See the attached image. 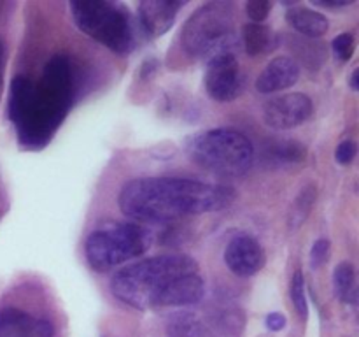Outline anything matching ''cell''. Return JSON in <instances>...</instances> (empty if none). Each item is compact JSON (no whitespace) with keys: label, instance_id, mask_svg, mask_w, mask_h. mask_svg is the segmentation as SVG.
<instances>
[{"label":"cell","instance_id":"obj_1","mask_svg":"<svg viewBox=\"0 0 359 337\" xmlns=\"http://www.w3.org/2000/svg\"><path fill=\"white\" fill-rule=\"evenodd\" d=\"M74 65L65 55L46 63L39 81L16 76L11 81L7 112L18 140L27 150H41L51 140L74 102Z\"/></svg>","mask_w":359,"mask_h":337},{"label":"cell","instance_id":"obj_2","mask_svg":"<svg viewBox=\"0 0 359 337\" xmlns=\"http://www.w3.org/2000/svg\"><path fill=\"white\" fill-rule=\"evenodd\" d=\"M111 290L130 308H186L198 304L205 293L195 258L181 253L156 255L114 274Z\"/></svg>","mask_w":359,"mask_h":337},{"label":"cell","instance_id":"obj_3","mask_svg":"<svg viewBox=\"0 0 359 337\" xmlns=\"http://www.w3.org/2000/svg\"><path fill=\"white\" fill-rule=\"evenodd\" d=\"M233 199V190L223 185L186 178H142L123 186L118 206L125 216L139 223H167L216 213Z\"/></svg>","mask_w":359,"mask_h":337},{"label":"cell","instance_id":"obj_4","mask_svg":"<svg viewBox=\"0 0 359 337\" xmlns=\"http://www.w3.org/2000/svg\"><path fill=\"white\" fill-rule=\"evenodd\" d=\"M188 157L205 171L237 178L255 164V146L244 133L231 128H210L193 136L186 144Z\"/></svg>","mask_w":359,"mask_h":337},{"label":"cell","instance_id":"obj_5","mask_svg":"<svg viewBox=\"0 0 359 337\" xmlns=\"http://www.w3.org/2000/svg\"><path fill=\"white\" fill-rule=\"evenodd\" d=\"M235 6L231 2H209L196 9L182 27L181 44L189 56L212 58L219 53H235Z\"/></svg>","mask_w":359,"mask_h":337},{"label":"cell","instance_id":"obj_6","mask_svg":"<svg viewBox=\"0 0 359 337\" xmlns=\"http://www.w3.org/2000/svg\"><path fill=\"white\" fill-rule=\"evenodd\" d=\"M70 11L76 27L88 37L118 55L133 51L137 32L133 18L125 6L105 0L90 2H70Z\"/></svg>","mask_w":359,"mask_h":337},{"label":"cell","instance_id":"obj_7","mask_svg":"<svg viewBox=\"0 0 359 337\" xmlns=\"http://www.w3.org/2000/svg\"><path fill=\"white\" fill-rule=\"evenodd\" d=\"M153 244V235L137 223H111L97 228L84 242L88 263L97 272H107L128 260L144 255Z\"/></svg>","mask_w":359,"mask_h":337},{"label":"cell","instance_id":"obj_8","mask_svg":"<svg viewBox=\"0 0 359 337\" xmlns=\"http://www.w3.org/2000/svg\"><path fill=\"white\" fill-rule=\"evenodd\" d=\"M207 93L216 102H231L244 90V74L237 55L231 51L219 53L207 60L205 77Z\"/></svg>","mask_w":359,"mask_h":337},{"label":"cell","instance_id":"obj_9","mask_svg":"<svg viewBox=\"0 0 359 337\" xmlns=\"http://www.w3.org/2000/svg\"><path fill=\"white\" fill-rule=\"evenodd\" d=\"M314 105L305 93H287L272 98L263 109V119L273 130H291L307 121Z\"/></svg>","mask_w":359,"mask_h":337},{"label":"cell","instance_id":"obj_10","mask_svg":"<svg viewBox=\"0 0 359 337\" xmlns=\"http://www.w3.org/2000/svg\"><path fill=\"white\" fill-rule=\"evenodd\" d=\"M226 267L238 277H251L265 267V251L255 237L237 235L224 249Z\"/></svg>","mask_w":359,"mask_h":337},{"label":"cell","instance_id":"obj_11","mask_svg":"<svg viewBox=\"0 0 359 337\" xmlns=\"http://www.w3.org/2000/svg\"><path fill=\"white\" fill-rule=\"evenodd\" d=\"M184 2H167V0H144L139 4V25L144 34L151 39L167 34Z\"/></svg>","mask_w":359,"mask_h":337},{"label":"cell","instance_id":"obj_12","mask_svg":"<svg viewBox=\"0 0 359 337\" xmlns=\"http://www.w3.org/2000/svg\"><path fill=\"white\" fill-rule=\"evenodd\" d=\"M300 79V65L290 56H277L270 60L269 65L262 70L255 86L259 93L270 95L294 86Z\"/></svg>","mask_w":359,"mask_h":337},{"label":"cell","instance_id":"obj_13","mask_svg":"<svg viewBox=\"0 0 359 337\" xmlns=\"http://www.w3.org/2000/svg\"><path fill=\"white\" fill-rule=\"evenodd\" d=\"M0 337H53V325L18 308L0 309Z\"/></svg>","mask_w":359,"mask_h":337},{"label":"cell","instance_id":"obj_14","mask_svg":"<svg viewBox=\"0 0 359 337\" xmlns=\"http://www.w3.org/2000/svg\"><path fill=\"white\" fill-rule=\"evenodd\" d=\"M286 20L298 34L311 39L323 37L330 28V21L325 14L302 6L291 7L286 13Z\"/></svg>","mask_w":359,"mask_h":337},{"label":"cell","instance_id":"obj_15","mask_svg":"<svg viewBox=\"0 0 359 337\" xmlns=\"http://www.w3.org/2000/svg\"><path fill=\"white\" fill-rule=\"evenodd\" d=\"M279 35L263 23H249L242 28V44L249 56L272 53L277 48Z\"/></svg>","mask_w":359,"mask_h":337},{"label":"cell","instance_id":"obj_16","mask_svg":"<svg viewBox=\"0 0 359 337\" xmlns=\"http://www.w3.org/2000/svg\"><path fill=\"white\" fill-rule=\"evenodd\" d=\"M333 284H335L337 295L346 304H356L358 302V286H356V270L351 263H340L333 272Z\"/></svg>","mask_w":359,"mask_h":337},{"label":"cell","instance_id":"obj_17","mask_svg":"<svg viewBox=\"0 0 359 337\" xmlns=\"http://www.w3.org/2000/svg\"><path fill=\"white\" fill-rule=\"evenodd\" d=\"M316 197H318V190H316L314 185H309L307 188L302 192V195L298 197L297 204H294L293 213H291V223H293V227H300V225L304 223L309 211H311L312 206H314Z\"/></svg>","mask_w":359,"mask_h":337},{"label":"cell","instance_id":"obj_18","mask_svg":"<svg viewBox=\"0 0 359 337\" xmlns=\"http://www.w3.org/2000/svg\"><path fill=\"white\" fill-rule=\"evenodd\" d=\"M291 300H293L294 309L300 315V318L307 319L309 304H307V291H305V277L302 270H297L291 279Z\"/></svg>","mask_w":359,"mask_h":337},{"label":"cell","instance_id":"obj_19","mask_svg":"<svg viewBox=\"0 0 359 337\" xmlns=\"http://www.w3.org/2000/svg\"><path fill=\"white\" fill-rule=\"evenodd\" d=\"M332 49L340 62H349L356 51V39L351 34H340L332 41Z\"/></svg>","mask_w":359,"mask_h":337},{"label":"cell","instance_id":"obj_20","mask_svg":"<svg viewBox=\"0 0 359 337\" xmlns=\"http://www.w3.org/2000/svg\"><path fill=\"white\" fill-rule=\"evenodd\" d=\"M273 4L269 0H249L245 4V14L252 20V23H263L269 18Z\"/></svg>","mask_w":359,"mask_h":337},{"label":"cell","instance_id":"obj_21","mask_svg":"<svg viewBox=\"0 0 359 337\" xmlns=\"http://www.w3.org/2000/svg\"><path fill=\"white\" fill-rule=\"evenodd\" d=\"M272 154L286 161H302L305 158V147H302L297 143H284L273 147Z\"/></svg>","mask_w":359,"mask_h":337},{"label":"cell","instance_id":"obj_22","mask_svg":"<svg viewBox=\"0 0 359 337\" xmlns=\"http://www.w3.org/2000/svg\"><path fill=\"white\" fill-rule=\"evenodd\" d=\"M330 244L328 239H318L312 246V251H311V265L312 269H319V267L325 265L330 258Z\"/></svg>","mask_w":359,"mask_h":337},{"label":"cell","instance_id":"obj_23","mask_svg":"<svg viewBox=\"0 0 359 337\" xmlns=\"http://www.w3.org/2000/svg\"><path fill=\"white\" fill-rule=\"evenodd\" d=\"M358 154V146L354 140L347 139V140H342V143L337 146V151H335V160L339 161L340 165H349L351 161L356 158Z\"/></svg>","mask_w":359,"mask_h":337},{"label":"cell","instance_id":"obj_24","mask_svg":"<svg viewBox=\"0 0 359 337\" xmlns=\"http://www.w3.org/2000/svg\"><path fill=\"white\" fill-rule=\"evenodd\" d=\"M196 326L198 323L193 319H179V322L172 323L168 332L172 337H193L196 333Z\"/></svg>","mask_w":359,"mask_h":337},{"label":"cell","instance_id":"obj_25","mask_svg":"<svg viewBox=\"0 0 359 337\" xmlns=\"http://www.w3.org/2000/svg\"><path fill=\"white\" fill-rule=\"evenodd\" d=\"M286 316L283 312H270L265 319V325L266 329L272 330V332H280V330L286 326Z\"/></svg>","mask_w":359,"mask_h":337},{"label":"cell","instance_id":"obj_26","mask_svg":"<svg viewBox=\"0 0 359 337\" xmlns=\"http://www.w3.org/2000/svg\"><path fill=\"white\" fill-rule=\"evenodd\" d=\"M314 6L318 7H325V9H339V7H346V6H351L353 4V0L351 2H312Z\"/></svg>","mask_w":359,"mask_h":337},{"label":"cell","instance_id":"obj_27","mask_svg":"<svg viewBox=\"0 0 359 337\" xmlns=\"http://www.w3.org/2000/svg\"><path fill=\"white\" fill-rule=\"evenodd\" d=\"M358 77H359V70H354V72H353V76H351V88H353L354 91H358V90H359Z\"/></svg>","mask_w":359,"mask_h":337},{"label":"cell","instance_id":"obj_28","mask_svg":"<svg viewBox=\"0 0 359 337\" xmlns=\"http://www.w3.org/2000/svg\"><path fill=\"white\" fill-rule=\"evenodd\" d=\"M2 74H4V46L0 42V83H2Z\"/></svg>","mask_w":359,"mask_h":337}]
</instances>
